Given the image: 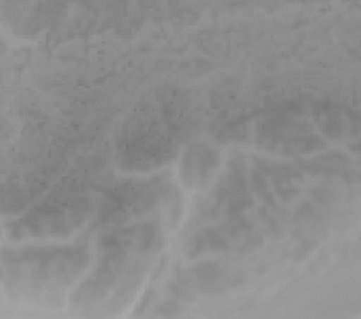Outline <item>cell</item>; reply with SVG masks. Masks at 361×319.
<instances>
[{
  "mask_svg": "<svg viewBox=\"0 0 361 319\" xmlns=\"http://www.w3.org/2000/svg\"><path fill=\"white\" fill-rule=\"evenodd\" d=\"M214 155L208 149H200L196 152H192L189 159H186L185 171L190 173L189 178L195 176L193 181H204V176L209 174L210 168L214 162Z\"/></svg>",
  "mask_w": 361,
  "mask_h": 319,
  "instance_id": "6da1fadb",
  "label": "cell"
}]
</instances>
